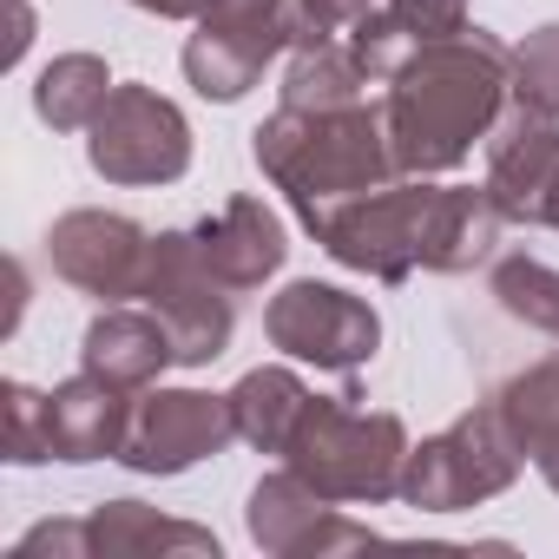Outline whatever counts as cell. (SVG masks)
<instances>
[{"instance_id":"obj_13","label":"cell","mask_w":559,"mask_h":559,"mask_svg":"<svg viewBox=\"0 0 559 559\" xmlns=\"http://www.w3.org/2000/svg\"><path fill=\"white\" fill-rule=\"evenodd\" d=\"M145 250H152V230L132 224L126 211H93V204H86V211L53 217V230H47V257H53V270L67 276L73 290L106 297V304L139 297Z\"/></svg>"},{"instance_id":"obj_20","label":"cell","mask_w":559,"mask_h":559,"mask_svg":"<svg viewBox=\"0 0 559 559\" xmlns=\"http://www.w3.org/2000/svg\"><path fill=\"white\" fill-rule=\"evenodd\" d=\"M362 86H376V80L362 73V60L349 53V40H304V47H290L284 106L336 112V106H362Z\"/></svg>"},{"instance_id":"obj_28","label":"cell","mask_w":559,"mask_h":559,"mask_svg":"<svg viewBox=\"0 0 559 559\" xmlns=\"http://www.w3.org/2000/svg\"><path fill=\"white\" fill-rule=\"evenodd\" d=\"M27 47H34V8L14 0V8H8V47H0V67H21Z\"/></svg>"},{"instance_id":"obj_3","label":"cell","mask_w":559,"mask_h":559,"mask_svg":"<svg viewBox=\"0 0 559 559\" xmlns=\"http://www.w3.org/2000/svg\"><path fill=\"white\" fill-rule=\"evenodd\" d=\"M250 158L257 171L290 198L297 224L317 237L343 204L382 191L402 178L382 106H336V112H304V106H276L257 132H250Z\"/></svg>"},{"instance_id":"obj_29","label":"cell","mask_w":559,"mask_h":559,"mask_svg":"<svg viewBox=\"0 0 559 559\" xmlns=\"http://www.w3.org/2000/svg\"><path fill=\"white\" fill-rule=\"evenodd\" d=\"M126 8H139V14H158V21H198V8H204V0H126Z\"/></svg>"},{"instance_id":"obj_7","label":"cell","mask_w":559,"mask_h":559,"mask_svg":"<svg viewBox=\"0 0 559 559\" xmlns=\"http://www.w3.org/2000/svg\"><path fill=\"white\" fill-rule=\"evenodd\" d=\"M237 290L204 263L191 230H158L145 250V276H139V304L171 330L178 343V369H204L230 349L237 330Z\"/></svg>"},{"instance_id":"obj_16","label":"cell","mask_w":559,"mask_h":559,"mask_svg":"<svg viewBox=\"0 0 559 559\" xmlns=\"http://www.w3.org/2000/svg\"><path fill=\"white\" fill-rule=\"evenodd\" d=\"M191 237H198L204 263L224 276L230 290H257L263 276H276V270H284V257H290L284 217H276L263 198H230L217 217L191 224Z\"/></svg>"},{"instance_id":"obj_5","label":"cell","mask_w":559,"mask_h":559,"mask_svg":"<svg viewBox=\"0 0 559 559\" xmlns=\"http://www.w3.org/2000/svg\"><path fill=\"white\" fill-rule=\"evenodd\" d=\"M526 467V448L513 441L500 402L487 395L480 408H467L461 421H448L441 435H428L421 448H408L402 467V500L421 513H461L480 507L493 493H507Z\"/></svg>"},{"instance_id":"obj_30","label":"cell","mask_w":559,"mask_h":559,"mask_svg":"<svg viewBox=\"0 0 559 559\" xmlns=\"http://www.w3.org/2000/svg\"><path fill=\"white\" fill-rule=\"evenodd\" d=\"M546 224L559 230V185H552V198H546Z\"/></svg>"},{"instance_id":"obj_10","label":"cell","mask_w":559,"mask_h":559,"mask_svg":"<svg viewBox=\"0 0 559 559\" xmlns=\"http://www.w3.org/2000/svg\"><path fill=\"white\" fill-rule=\"evenodd\" d=\"M237 441V421H230V395H204V389H139L132 402V428H126V448H119V467L132 474H152V480H171L198 461H217L224 448Z\"/></svg>"},{"instance_id":"obj_19","label":"cell","mask_w":559,"mask_h":559,"mask_svg":"<svg viewBox=\"0 0 559 559\" xmlns=\"http://www.w3.org/2000/svg\"><path fill=\"white\" fill-rule=\"evenodd\" d=\"M304 408H310V389H304V376L284 369V362H263V369L237 376V389H230L237 441H250L257 454H284V441H290V428L304 421Z\"/></svg>"},{"instance_id":"obj_6","label":"cell","mask_w":559,"mask_h":559,"mask_svg":"<svg viewBox=\"0 0 559 559\" xmlns=\"http://www.w3.org/2000/svg\"><path fill=\"white\" fill-rule=\"evenodd\" d=\"M297 40H304V0H204L185 40V80L204 99L237 106L263 80V67Z\"/></svg>"},{"instance_id":"obj_18","label":"cell","mask_w":559,"mask_h":559,"mask_svg":"<svg viewBox=\"0 0 559 559\" xmlns=\"http://www.w3.org/2000/svg\"><path fill=\"white\" fill-rule=\"evenodd\" d=\"M493 402H500L513 441L526 448V461L539 467V480L559 493V356H546V362L520 369L513 382H500Z\"/></svg>"},{"instance_id":"obj_24","label":"cell","mask_w":559,"mask_h":559,"mask_svg":"<svg viewBox=\"0 0 559 559\" xmlns=\"http://www.w3.org/2000/svg\"><path fill=\"white\" fill-rule=\"evenodd\" d=\"M0 415H8V461L14 467L53 461V415H47V395L40 389L8 382V389H0Z\"/></svg>"},{"instance_id":"obj_1","label":"cell","mask_w":559,"mask_h":559,"mask_svg":"<svg viewBox=\"0 0 559 559\" xmlns=\"http://www.w3.org/2000/svg\"><path fill=\"white\" fill-rule=\"evenodd\" d=\"M500 204L487 198V185H435V178H395L356 204H343L317 243L343 263L362 270L376 284H408L415 270L435 276H467L480 263H493L500 243Z\"/></svg>"},{"instance_id":"obj_12","label":"cell","mask_w":559,"mask_h":559,"mask_svg":"<svg viewBox=\"0 0 559 559\" xmlns=\"http://www.w3.org/2000/svg\"><path fill=\"white\" fill-rule=\"evenodd\" d=\"M487 198L500 204L507 224H546V198L559 185V112L533 99H507L500 126L487 132Z\"/></svg>"},{"instance_id":"obj_27","label":"cell","mask_w":559,"mask_h":559,"mask_svg":"<svg viewBox=\"0 0 559 559\" xmlns=\"http://www.w3.org/2000/svg\"><path fill=\"white\" fill-rule=\"evenodd\" d=\"M369 8H376V0H304V40H336V34H349ZM304 40H297V47H304Z\"/></svg>"},{"instance_id":"obj_17","label":"cell","mask_w":559,"mask_h":559,"mask_svg":"<svg viewBox=\"0 0 559 559\" xmlns=\"http://www.w3.org/2000/svg\"><path fill=\"white\" fill-rule=\"evenodd\" d=\"M86 559H139V552H191V559H217V533L171 520L145 500H99L86 520Z\"/></svg>"},{"instance_id":"obj_11","label":"cell","mask_w":559,"mask_h":559,"mask_svg":"<svg viewBox=\"0 0 559 559\" xmlns=\"http://www.w3.org/2000/svg\"><path fill=\"white\" fill-rule=\"evenodd\" d=\"M243 526L263 552L276 559H336V552H356L376 539L369 520H349L343 500L317 493L297 467H276L250 487V507H243Z\"/></svg>"},{"instance_id":"obj_26","label":"cell","mask_w":559,"mask_h":559,"mask_svg":"<svg viewBox=\"0 0 559 559\" xmlns=\"http://www.w3.org/2000/svg\"><path fill=\"white\" fill-rule=\"evenodd\" d=\"M382 8H389L408 34H421L428 47H435V40H454V34L474 27V21H467V0H382Z\"/></svg>"},{"instance_id":"obj_2","label":"cell","mask_w":559,"mask_h":559,"mask_svg":"<svg viewBox=\"0 0 559 559\" xmlns=\"http://www.w3.org/2000/svg\"><path fill=\"white\" fill-rule=\"evenodd\" d=\"M513 99V47L487 27H467L454 40L421 47L382 99V126L395 145L402 178H441L487 145Z\"/></svg>"},{"instance_id":"obj_8","label":"cell","mask_w":559,"mask_h":559,"mask_svg":"<svg viewBox=\"0 0 559 559\" xmlns=\"http://www.w3.org/2000/svg\"><path fill=\"white\" fill-rule=\"evenodd\" d=\"M86 165L106 185H178L191 171V119L152 86H112L86 126Z\"/></svg>"},{"instance_id":"obj_14","label":"cell","mask_w":559,"mask_h":559,"mask_svg":"<svg viewBox=\"0 0 559 559\" xmlns=\"http://www.w3.org/2000/svg\"><path fill=\"white\" fill-rule=\"evenodd\" d=\"M132 389L80 369L73 382H60L47 395V415H53V461L67 467H86V461H119L126 448V428H132Z\"/></svg>"},{"instance_id":"obj_25","label":"cell","mask_w":559,"mask_h":559,"mask_svg":"<svg viewBox=\"0 0 559 559\" xmlns=\"http://www.w3.org/2000/svg\"><path fill=\"white\" fill-rule=\"evenodd\" d=\"M513 93L533 99V106H546V112H559V21L533 27L513 47Z\"/></svg>"},{"instance_id":"obj_23","label":"cell","mask_w":559,"mask_h":559,"mask_svg":"<svg viewBox=\"0 0 559 559\" xmlns=\"http://www.w3.org/2000/svg\"><path fill=\"white\" fill-rule=\"evenodd\" d=\"M421 47H428V40H421V34H408L389 8H369V14L349 27V53L362 60V73H369L376 86H389V80H395Z\"/></svg>"},{"instance_id":"obj_4","label":"cell","mask_w":559,"mask_h":559,"mask_svg":"<svg viewBox=\"0 0 559 559\" xmlns=\"http://www.w3.org/2000/svg\"><path fill=\"white\" fill-rule=\"evenodd\" d=\"M408 428L389 408H356V395H310L304 421L284 441V467H297L317 493L343 507H382L402 500L408 467Z\"/></svg>"},{"instance_id":"obj_21","label":"cell","mask_w":559,"mask_h":559,"mask_svg":"<svg viewBox=\"0 0 559 559\" xmlns=\"http://www.w3.org/2000/svg\"><path fill=\"white\" fill-rule=\"evenodd\" d=\"M112 86H119V80L106 73L99 53H53V60L40 67V80H34V112H40L53 132H86V126L99 119V106H106Z\"/></svg>"},{"instance_id":"obj_22","label":"cell","mask_w":559,"mask_h":559,"mask_svg":"<svg viewBox=\"0 0 559 559\" xmlns=\"http://www.w3.org/2000/svg\"><path fill=\"white\" fill-rule=\"evenodd\" d=\"M487 290H493V304H500L513 323H526V330H539V336H559V270H552V263H539V257H526V250L493 257Z\"/></svg>"},{"instance_id":"obj_15","label":"cell","mask_w":559,"mask_h":559,"mask_svg":"<svg viewBox=\"0 0 559 559\" xmlns=\"http://www.w3.org/2000/svg\"><path fill=\"white\" fill-rule=\"evenodd\" d=\"M171 362H178V343L145 304H106L80 336V369H93V376H106L132 395L152 389Z\"/></svg>"},{"instance_id":"obj_9","label":"cell","mask_w":559,"mask_h":559,"mask_svg":"<svg viewBox=\"0 0 559 559\" xmlns=\"http://www.w3.org/2000/svg\"><path fill=\"white\" fill-rule=\"evenodd\" d=\"M263 336L290 362H310V369H330V376H356L382 349V317L356 290L297 276V284H284L263 304Z\"/></svg>"}]
</instances>
